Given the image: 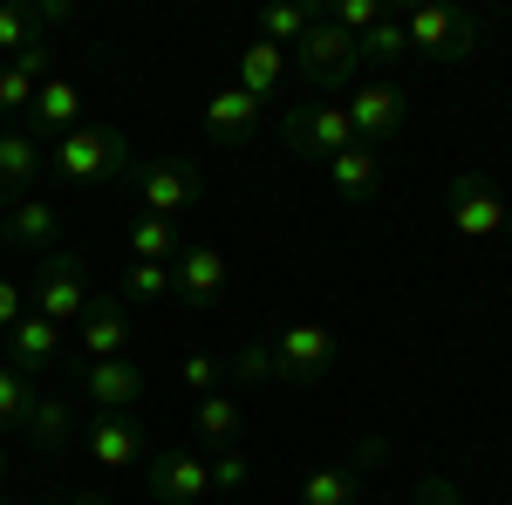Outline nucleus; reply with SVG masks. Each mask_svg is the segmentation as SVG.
I'll return each instance as SVG.
<instances>
[{
  "mask_svg": "<svg viewBox=\"0 0 512 505\" xmlns=\"http://www.w3.org/2000/svg\"><path fill=\"white\" fill-rule=\"evenodd\" d=\"M137 164L130 151V137L110 130V123H76L69 137H55L48 144V171H55V185H110Z\"/></svg>",
  "mask_w": 512,
  "mask_h": 505,
  "instance_id": "nucleus-1",
  "label": "nucleus"
},
{
  "mask_svg": "<svg viewBox=\"0 0 512 505\" xmlns=\"http://www.w3.org/2000/svg\"><path fill=\"white\" fill-rule=\"evenodd\" d=\"M123 178H130L137 205L158 212V219H171V226H178L185 212H198V205H205V185H212L205 157H137Z\"/></svg>",
  "mask_w": 512,
  "mask_h": 505,
  "instance_id": "nucleus-2",
  "label": "nucleus"
},
{
  "mask_svg": "<svg viewBox=\"0 0 512 505\" xmlns=\"http://www.w3.org/2000/svg\"><path fill=\"white\" fill-rule=\"evenodd\" d=\"M89 301H96V280H89V260L82 253H48L35 267V280H28V314H41V321H55V328H76L82 314H89Z\"/></svg>",
  "mask_w": 512,
  "mask_h": 505,
  "instance_id": "nucleus-3",
  "label": "nucleus"
},
{
  "mask_svg": "<svg viewBox=\"0 0 512 505\" xmlns=\"http://www.w3.org/2000/svg\"><path fill=\"white\" fill-rule=\"evenodd\" d=\"M287 69L308 82L315 96H335V89H349V82H355L362 55H355V35H342V28L328 21V7H321V21L287 48Z\"/></svg>",
  "mask_w": 512,
  "mask_h": 505,
  "instance_id": "nucleus-4",
  "label": "nucleus"
},
{
  "mask_svg": "<svg viewBox=\"0 0 512 505\" xmlns=\"http://www.w3.org/2000/svg\"><path fill=\"white\" fill-rule=\"evenodd\" d=\"M444 219L458 239H512V205L492 192L485 171H458L444 185Z\"/></svg>",
  "mask_w": 512,
  "mask_h": 505,
  "instance_id": "nucleus-5",
  "label": "nucleus"
},
{
  "mask_svg": "<svg viewBox=\"0 0 512 505\" xmlns=\"http://www.w3.org/2000/svg\"><path fill=\"white\" fill-rule=\"evenodd\" d=\"M403 35H410V55L472 62L478 41H485V21L465 14V7H410V14H403Z\"/></svg>",
  "mask_w": 512,
  "mask_h": 505,
  "instance_id": "nucleus-6",
  "label": "nucleus"
},
{
  "mask_svg": "<svg viewBox=\"0 0 512 505\" xmlns=\"http://www.w3.org/2000/svg\"><path fill=\"white\" fill-rule=\"evenodd\" d=\"M62 376L96 403V417H130V410L151 396V376H144L130 355H117V362H76V369L62 362Z\"/></svg>",
  "mask_w": 512,
  "mask_h": 505,
  "instance_id": "nucleus-7",
  "label": "nucleus"
},
{
  "mask_svg": "<svg viewBox=\"0 0 512 505\" xmlns=\"http://www.w3.org/2000/svg\"><path fill=\"white\" fill-rule=\"evenodd\" d=\"M267 355H274V376H280V383H321V376L335 369L342 342H335L321 321H287L274 342H267Z\"/></svg>",
  "mask_w": 512,
  "mask_h": 505,
  "instance_id": "nucleus-8",
  "label": "nucleus"
},
{
  "mask_svg": "<svg viewBox=\"0 0 512 505\" xmlns=\"http://www.w3.org/2000/svg\"><path fill=\"white\" fill-rule=\"evenodd\" d=\"M280 137H287V151H294V157L328 164L335 151H349V144H355V123H349L342 103H301V110H287Z\"/></svg>",
  "mask_w": 512,
  "mask_h": 505,
  "instance_id": "nucleus-9",
  "label": "nucleus"
},
{
  "mask_svg": "<svg viewBox=\"0 0 512 505\" xmlns=\"http://www.w3.org/2000/svg\"><path fill=\"white\" fill-rule=\"evenodd\" d=\"M171 301L185 314H212L219 301H226V253L219 246H205V239H192L178 260H171Z\"/></svg>",
  "mask_w": 512,
  "mask_h": 505,
  "instance_id": "nucleus-10",
  "label": "nucleus"
},
{
  "mask_svg": "<svg viewBox=\"0 0 512 505\" xmlns=\"http://www.w3.org/2000/svg\"><path fill=\"white\" fill-rule=\"evenodd\" d=\"M144 492H151L158 505H198L205 492H212V458H205V451H185V444H171V451L151 458Z\"/></svg>",
  "mask_w": 512,
  "mask_h": 505,
  "instance_id": "nucleus-11",
  "label": "nucleus"
},
{
  "mask_svg": "<svg viewBox=\"0 0 512 505\" xmlns=\"http://www.w3.org/2000/svg\"><path fill=\"white\" fill-rule=\"evenodd\" d=\"M0 362H7V369H21L28 383L62 376V328H55V321H41V314H21V321L0 335Z\"/></svg>",
  "mask_w": 512,
  "mask_h": 505,
  "instance_id": "nucleus-12",
  "label": "nucleus"
},
{
  "mask_svg": "<svg viewBox=\"0 0 512 505\" xmlns=\"http://www.w3.org/2000/svg\"><path fill=\"white\" fill-rule=\"evenodd\" d=\"M342 110H349V123H355V144H376V151H383L396 130H403V117H410V96H403L396 82L369 76L349 103H342Z\"/></svg>",
  "mask_w": 512,
  "mask_h": 505,
  "instance_id": "nucleus-13",
  "label": "nucleus"
},
{
  "mask_svg": "<svg viewBox=\"0 0 512 505\" xmlns=\"http://www.w3.org/2000/svg\"><path fill=\"white\" fill-rule=\"evenodd\" d=\"M76 451L96 471H110V478H117V471H130V465H144V458H151V437L137 430V417H96V424H82Z\"/></svg>",
  "mask_w": 512,
  "mask_h": 505,
  "instance_id": "nucleus-14",
  "label": "nucleus"
},
{
  "mask_svg": "<svg viewBox=\"0 0 512 505\" xmlns=\"http://www.w3.org/2000/svg\"><path fill=\"white\" fill-rule=\"evenodd\" d=\"M0 239L7 246H21V253H35V260H48V253H62V212H55V198H14V205H0Z\"/></svg>",
  "mask_w": 512,
  "mask_h": 505,
  "instance_id": "nucleus-15",
  "label": "nucleus"
},
{
  "mask_svg": "<svg viewBox=\"0 0 512 505\" xmlns=\"http://www.w3.org/2000/svg\"><path fill=\"white\" fill-rule=\"evenodd\" d=\"M21 437L35 444L41 458H62V451H76V437H82L76 396H69V389H41L35 410H28V424H21Z\"/></svg>",
  "mask_w": 512,
  "mask_h": 505,
  "instance_id": "nucleus-16",
  "label": "nucleus"
},
{
  "mask_svg": "<svg viewBox=\"0 0 512 505\" xmlns=\"http://www.w3.org/2000/svg\"><path fill=\"white\" fill-rule=\"evenodd\" d=\"M260 123H267V103H253L233 82H219V89L205 96V130L219 137V151H246V144L260 137Z\"/></svg>",
  "mask_w": 512,
  "mask_h": 505,
  "instance_id": "nucleus-17",
  "label": "nucleus"
},
{
  "mask_svg": "<svg viewBox=\"0 0 512 505\" xmlns=\"http://www.w3.org/2000/svg\"><path fill=\"white\" fill-rule=\"evenodd\" d=\"M76 328H82V362H117L137 342V321H130V308H123L117 294H96Z\"/></svg>",
  "mask_w": 512,
  "mask_h": 505,
  "instance_id": "nucleus-18",
  "label": "nucleus"
},
{
  "mask_svg": "<svg viewBox=\"0 0 512 505\" xmlns=\"http://www.w3.org/2000/svg\"><path fill=\"white\" fill-rule=\"evenodd\" d=\"M62 21H76V7L69 0H35V7H0V62H14V55H28L48 41V28H62Z\"/></svg>",
  "mask_w": 512,
  "mask_h": 505,
  "instance_id": "nucleus-19",
  "label": "nucleus"
},
{
  "mask_svg": "<svg viewBox=\"0 0 512 505\" xmlns=\"http://www.w3.org/2000/svg\"><path fill=\"white\" fill-rule=\"evenodd\" d=\"M41 171H48V144H41L35 130H0V205H14V198H28Z\"/></svg>",
  "mask_w": 512,
  "mask_h": 505,
  "instance_id": "nucleus-20",
  "label": "nucleus"
},
{
  "mask_svg": "<svg viewBox=\"0 0 512 505\" xmlns=\"http://www.w3.org/2000/svg\"><path fill=\"white\" fill-rule=\"evenodd\" d=\"M55 76V48L41 41L28 55H14V62H0V117H28L35 110V89Z\"/></svg>",
  "mask_w": 512,
  "mask_h": 505,
  "instance_id": "nucleus-21",
  "label": "nucleus"
},
{
  "mask_svg": "<svg viewBox=\"0 0 512 505\" xmlns=\"http://www.w3.org/2000/svg\"><path fill=\"white\" fill-rule=\"evenodd\" d=\"M328 185L342 205H369V198L383 192V151L376 144H349V151L328 157Z\"/></svg>",
  "mask_w": 512,
  "mask_h": 505,
  "instance_id": "nucleus-22",
  "label": "nucleus"
},
{
  "mask_svg": "<svg viewBox=\"0 0 512 505\" xmlns=\"http://www.w3.org/2000/svg\"><path fill=\"white\" fill-rule=\"evenodd\" d=\"M280 82H287V48H274V41H246V48H239L233 89H246L253 103H274Z\"/></svg>",
  "mask_w": 512,
  "mask_h": 505,
  "instance_id": "nucleus-23",
  "label": "nucleus"
},
{
  "mask_svg": "<svg viewBox=\"0 0 512 505\" xmlns=\"http://www.w3.org/2000/svg\"><path fill=\"white\" fill-rule=\"evenodd\" d=\"M355 55H362V69H383V82H390V69H403L410 62V35H403V14H383L369 35L355 41Z\"/></svg>",
  "mask_w": 512,
  "mask_h": 505,
  "instance_id": "nucleus-24",
  "label": "nucleus"
},
{
  "mask_svg": "<svg viewBox=\"0 0 512 505\" xmlns=\"http://www.w3.org/2000/svg\"><path fill=\"white\" fill-rule=\"evenodd\" d=\"M355 492H362V471L355 465H315V471H301V485H294L301 505H355Z\"/></svg>",
  "mask_w": 512,
  "mask_h": 505,
  "instance_id": "nucleus-25",
  "label": "nucleus"
},
{
  "mask_svg": "<svg viewBox=\"0 0 512 505\" xmlns=\"http://www.w3.org/2000/svg\"><path fill=\"white\" fill-rule=\"evenodd\" d=\"M110 294H117L123 308H130V301H137V308H158V301H171V267H164V260H130Z\"/></svg>",
  "mask_w": 512,
  "mask_h": 505,
  "instance_id": "nucleus-26",
  "label": "nucleus"
},
{
  "mask_svg": "<svg viewBox=\"0 0 512 505\" xmlns=\"http://www.w3.org/2000/svg\"><path fill=\"white\" fill-rule=\"evenodd\" d=\"M178 253H185V233L171 219H158V212H137L130 219V260H164L171 267Z\"/></svg>",
  "mask_w": 512,
  "mask_h": 505,
  "instance_id": "nucleus-27",
  "label": "nucleus"
},
{
  "mask_svg": "<svg viewBox=\"0 0 512 505\" xmlns=\"http://www.w3.org/2000/svg\"><path fill=\"white\" fill-rule=\"evenodd\" d=\"M321 21L315 0H274V7H260V41H274V48H294V41L308 35Z\"/></svg>",
  "mask_w": 512,
  "mask_h": 505,
  "instance_id": "nucleus-28",
  "label": "nucleus"
},
{
  "mask_svg": "<svg viewBox=\"0 0 512 505\" xmlns=\"http://www.w3.org/2000/svg\"><path fill=\"white\" fill-rule=\"evenodd\" d=\"M192 430L205 437V444H239V403L233 396H198V410H192Z\"/></svg>",
  "mask_w": 512,
  "mask_h": 505,
  "instance_id": "nucleus-29",
  "label": "nucleus"
},
{
  "mask_svg": "<svg viewBox=\"0 0 512 505\" xmlns=\"http://www.w3.org/2000/svg\"><path fill=\"white\" fill-rule=\"evenodd\" d=\"M35 396H41V383H28L21 369H7V362H0V437H14V430L28 424Z\"/></svg>",
  "mask_w": 512,
  "mask_h": 505,
  "instance_id": "nucleus-30",
  "label": "nucleus"
},
{
  "mask_svg": "<svg viewBox=\"0 0 512 505\" xmlns=\"http://www.w3.org/2000/svg\"><path fill=\"white\" fill-rule=\"evenodd\" d=\"M226 376H233V362H226V355H212V349H192L185 362H178V383L192 389V396H219Z\"/></svg>",
  "mask_w": 512,
  "mask_h": 505,
  "instance_id": "nucleus-31",
  "label": "nucleus"
},
{
  "mask_svg": "<svg viewBox=\"0 0 512 505\" xmlns=\"http://www.w3.org/2000/svg\"><path fill=\"white\" fill-rule=\"evenodd\" d=\"M246 485H253V458H246L239 444L212 451V492H246Z\"/></svg>",
  "mask_w": 512,
  "mask_h": 505,
  "instance_id": "nucleus-32",
  "label": "nucleus"
},
{
  "mask_svg": "<svg viewBox=\"0 0 512 505\" xmlns=\"http://www.w3.org/2000/svg\"><path fill=\"white\" fill-rule=\"evenodd\" d=\"M328 21H335V28H342V35H369V28H376V21H383V0H335V7H328Z\"/></svg>",
  "mask_w": 512,
  "mask_h": 505,
  "instance_id": "nucleus-33",
  "label": "nucleus"
},
{
  "mask_svg": "<svg viewBox=\"0 0 512 505\" xmlns=\"http://www.w3.org/2000/svg\"><path fill=\"white\" fill-rule=\"evenodd\" d=\"M410 505H465V492H458V478L431 471V478H417V485H410Z\"/></svg>",
  "mask_w": 512,
  "mask_h": 505,
  "instance_id": "nucleus-34",
  "label": "nucleus"
},
{
  "mask_svg": "<svg viewBox=\"0 0 512 505\" xmlns=\"http://www.w3.org/2000/svg\"><path fill=\"white\" fill-rule=\"evenodd\" d=\"M233 376H239V383H267V376H274V355H267V342L239 349V355H233Z\"/></svg>",
  "mask_w": 512,
  "mask_h": 505,
  "instance_id": "nucleus-35",
  "label": "nucleus"
},
{
  "mask_svg": "<svg viewBox=\"0 0 512 505\" xmlns=\"http://www.w3.org/2000/svg\"><path fill=\"white\" fill-rule=\"evenodd\" d=\"M28 314V280H0V335Z\"/></svg>",
  "mask_w": 512,
  "mask_h": 505,
  "instance_id": "nucleus-36",
  "label": "nucleus"
},
{
  "mask_svg": "<svg viewBox=\"0 0 512 505\" xmlns=\"http://www.w3.org/2000/svg\"><path fill=\"white\" fill-rule=\"evenodd\" d=\"M55 505H110V499H103V492H89V485H69Z\"/></svg>",
  "mask_w": 512,
  "mask_h": 505,
  "instance_id": "nucleus-37",
  "label": "nucleus"
},
{
  "mask_svg": "<svg viewBox=\"0 0 512 505\" xmlns=\"http://www.w3.org/2000/svg\"><path fill=\"white\" fill-rule=\"evenodd\" d=\"M0 505H7V458H0Z\"/></svg>",
  "mask_w": 512,
  "mask_h": 505,
  "instance_id": "nucleus-38",
  "label": "nucleus"
}]
</instances>
